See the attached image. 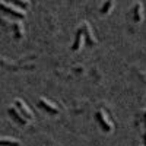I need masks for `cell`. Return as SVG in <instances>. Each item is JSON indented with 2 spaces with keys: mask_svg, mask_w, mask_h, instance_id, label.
Masks as SVG:
<instances>
[{
  "mask_svg": "<svg viewBox=\"0 0 146 146\" xmlns=\"http://www.w3.org/2000/svg\"><path fill=\"white\" fill-rule=\"evenodd\" d=\"M15 108H16V111L23 117V118H25L27 121L28 120H32V113H31V110L27 107V104L25 102H23L22 100H15Z\"/></svg>",
  "mask_w": 146,
  "mask_h": 146,
  "instance_id": "cell-1",
  "label": "cell"
},
{
  "mask_svg": "<svg viewBox=\"0 0 146 146\" xmlns=\"http://www.w3.org/2000/svg\"><path fill=\"white\" fill-rule=\"evenodd\" d=\"M96 120H98V123L101 124V129L104 130V131H111L113 130V124H111V121L108 120V115L102 111V110H100V111H96Z\"/></svg>",
  "mask_w": 146,
  "mask_h": 146,
  "instance_id": "cell-2",
  "label": "cell"
},
{
  "mask_svg": "<svg viewBox=\"0 0 146 146\" xmlns=\"http://www.w3.org/2000/svg\"><path fill=\"white\" fill-rule=\"evenodd\" d=\"M0 9H2L3 12H6V13H10V15H13V16H16V18H19V19H23L25 18V13H23V10H21V9H18L16 6H13V5H9V3H0Z\"/></svg>",
  "mask_w": 146,
  "mask_h": 146,
  "instance_id": "cell-3",
  "label": "cell"
},
{
  "mask_svg": "<svg viewBox=\"0 0 146 146\" xmlns=\"http://www.w3.org/2000/svg\"><path fill=\"white\" fill-rule=\"evenodd\" d=\"M82 28V32H83V36H85V41H86V44L89 47H94L96 44V40H95V36L92 34V29L89 27V23L88 22H83V25L80 27Z\"/></svg>",
  "mask_w": 146,
  "mask_h": 146,
  "instance_id": "cell-4",
  "label": "cell"
},
{
  "mask_svg": "<svg viewBox=\"0 0 146 146\" xmlns=\"http://www.w3.org/2000/svg\"><path fill=\"white\" fill-rule=\"evenodd\" d=\"M38 105H40V108L45 110L47 113H50V114H53V115L58 114V110L56 108V105H53L50 101L45 100V98H40V100H38Z\"/></svg>",
  "mask_w": 146,
  "mask_h": 146,
  "instance_id": "cell-5",
  "label": "cell"
},
{
  "mask_svg": "<svg viewBox=\"0 0 146 146\" xmlns=\"http://www.w3.org/2000/svg\"><path fill=\"white\" fill-rule=\"evenodd\" d=\"M133 19H135V22H142L143 19V6L140 2L135 3V6H133Z\"/></svg>",
  "mask_w": 146,
  "mask_h": 146,
  "instance_id": "cell-6",
  "label": "cell"
},
{
  "mask_svg": "<svg viewBox=\"0 0 146 146\" xmlns=\"http://www.w3.org/2000/svg\"><path fill=\"white\" fill-rule=\"evenodd\" d=\"M7 111H9V114L12 115V118H13V120H16L19 124L25 126V124L28 123V121H27L25 118H23V117H22V115H21V114L16 111V108H13V107H9V110H7Z\"/></svg>",
  "mask_w": 146,
  "mask_h": 146,
  "instance_id": "cell-7",
  "label": "cell"
},
{
  "mask_svg": "<svg viewBox=\"0 0 146 146\" xmlns=\"http://www.w3.org/2000/svg\"><path fill=\"white\" fill-rule=\"evenodd\" d=\"M82 38H83V32H82V28H79L75 34V41H73V45H72V50L73 51H78L79 47L82 44Z\"/></svg>",
  "mask_w": 146,
  "mask_h": 146,
  "instance_id": "cell-8",
  "label": "cell"
},
{
  "mask_svg": "<svg viewBox=\"0 0 146 146\" xmlns=\"http://www.w3.org/2000/svg\"><path fill=\"white\" fill-rule=\"evenodd\" d=\"M0 146H21V142L13 137H0Z\"/></svg>",
  "mask_w": 146,
  "mask_h": 146,
  "instance_id": "cell-9",
  "label": "cell"
},
{
  "mask_svg": "<svg viewBox=\"0 0 146 146\" xmlns=\"http://www.w3.org/2000/svg\"><path fill=\"white\" fill-rule=\"evenodd\" d=\"M113 6H114V3L111 2V0H108V2H105V3L101 6V10H100V12H101V15H107L108 12L111 10V7H113Z\"/></svg>",
  "mask_w": 146,
  "mask_h": 146,
  "instance_id": "cell-10",
  "label": "cell"
},
{
  "mask_svg": "<svg viewBox=\"0 0 146 146\" xmlns=\"http://www.w3.org/2000/svg\"><path fill=\"white\" fill-rule=\"evenodd\" d=\"M12 5L13 6H18V7H23V9H27L29 6L28 2H12Z\"/></svg>",
  "mask_w": 146,
  "mask_h": 146,
  "instance_id": "cell-11",
  "label": "cell"
},
{
  "mask_svg": "<svg viewBox=\"0 0 146 146\" xmlns=\"http://www.w3.org/2000/svg\"><path fill=\"white\" fill-rule=\"evenodd\" d=\"M15 29H16V35L18 36H22V28H21V22H15Z\"/></svg>",
  "mask_w": 146,
  "mask_h": 146,
  "instance_id": "cell-12",
  "label": "cell"
},
{
  "mask_svg": "<svg viewBox=\"0 0 146 146\" xmlns=\"http://www.w3.org/2000/svg\"><path fill=\"white\" fill-rule=\"evenodd\" d=\"M143 120H145V127H146V111L143 113Z\"/></svg>",
  "mask_w": 146,
  "mask_h": 146,
  "instance_id": "cell-13",
  "label": "cell"
},
{
  "mask_svg": "<svg viewBox=\"0 0 146 146\" xmlns=\"http://www.w3.org/2000/svg\"><path fill=\"white\" fill-rule=\"evenodd\" d=\"M143 139H145V145H146V131H145V135H143Z\"/></svg>",
  "mask_w": 146,
  "mask_h": 146,
  "instance_id": "cell-14",
  "label": "cell"
}]
</instances>
